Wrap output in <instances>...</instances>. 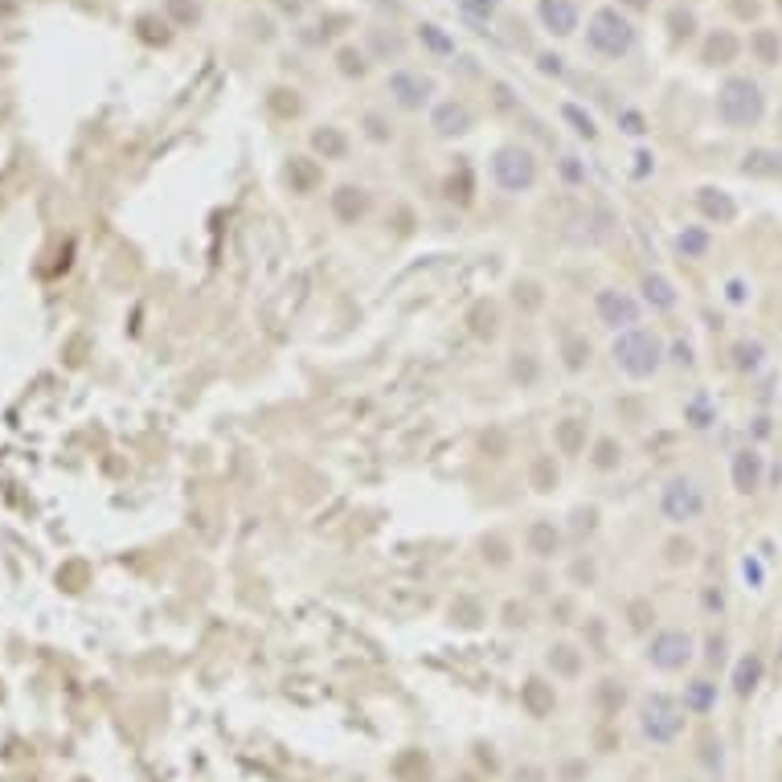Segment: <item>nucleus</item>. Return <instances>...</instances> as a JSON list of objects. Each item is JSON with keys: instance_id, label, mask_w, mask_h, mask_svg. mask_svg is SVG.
I'll list each match as a JSON object with an SVG mask.
<instances>
[{"instance_id": "1", "label": "nucleus", "mask_w": 782, "mask_h": 782, "mask_svg": "<svg viewBox=\"0 0 782 782\" xmlns=\"http://www.w3.org/2000/svg\"><path fill=\"white\" fill-rule=\"evenodd\" d=\"M611 361L623 377L631 381H651L664 365H668V344L656 328H631V332H619L615 344H611Z\"/></svg>"}, {"instance_id": "2", "label": "nucleus", "mask_w": 782, "mask_h": 782, "mask_svg": "<svg viewBox=\"0 0 782 782\" xmlns=\"http://www.w3.org/2000/svg\"><path fill=\"white\" fill-rule=\"evenodd\" d=\"M635 725H639V737L647 746L656 750H668L684 737V725H688V709L680 697L672 692H647L639 701V713H635Z\"/></svg>"}, {"instance_id": "3", "label": "nucleus", "mask_w": 782, "mask_h": 782, "mask_svg": "<svg viewBox=\"0 0 782 782\" xmlns=\"http://www.w3.org/2000/svg\"><path fill=\"white\" fill-rule=\"evenodd\" d=\"M766 111V95L762 86L746 74H729L721 86H717V119L725 127H754Z\"/></svg>"}, {"instance_id": "4", "label": "nucleus", "mask_w": 782, "mask_h": 782, "mask_svg": "<svg viewBox=\"0 0 782 782\" xmlns=\"http://www.w3.org/2000/svg\"><path fill=\"white\" fill-rule=\"evenodd\" d=\"M488 168H492L496 189L500 193H512V197L533 193L537 181H541V164H537L533 148H525V144H504V148H496Z\"/></svg>"}, {"instance_id": "5", "label": "nucleus", "mask_w": 782, "mask_h": 782, "mask_svg": "<svg viewBox=\"0 0 782 782\" xmlns=\"http://www.w3.org/2000/svg\"><path fill=\"white\" fill-rule=\"evenodd\" d=\"M709 508V496L701 488L697 475H672V480L660 488V516L668 520V525L684 529V525H697V520L705 516Z\"/></svg>"}, {"instance_id": "6", "label": "nucleus", "mask_w": 782, "mask_h": 782, "mask_svg": "<svg viewBox=\"0 0 782 782\" xmlns=\"http://www.w3.org/2000/svg\"><path fill=\"white\" fill-rule=\"evenodd\" d=\"M586 46L598 54V58H611V62H619V58H627L631 50H635V25L619 13V9H598L590 21H586Z\"/></svg>"}, {"instance_id": "7", "label": "nucleus", "mask_w": 782, "mask_h": 782, "mask_svg": "<svg viewBox=\"0 0 782 782\" xmlns=\"http://www.w3.org/2000/svg\"><path fill=\"white\" fill-rule=\"evenodd\" d=\"M643 660L656 672H664V676H676V672H684L692 660H697V639H692L688 631H680V627H664V631H656L647 639Z\"/></svg>"}, {"instance_id": "8", "label": "nucleus", "mask_w": 782, "mask_h": 782, "mask_svg": "<svg viewBox=\"0 0 782 782\" xmlns=\"http://www.w3.org/2000/svg\"><path fill=\"white\" fill-rule=\"evenodd\" d=\"M594 316H598L602 328H611V332L619 336V332L639 328V320H643V303H639L631 291H623V287H602V291L594 295Z\"/></svg>"}, {"instance_id": "9", "label": "nucleus", "mask_w": 782, "mask_h": 782, "mask_svg": "<svg viewBox=\"0 0 782 782\" xmlns=\"http://www.w3.org/2000/svg\"><path fill=\"white\" fill-rule=\"evenodd\" d=\"M385 86H389V99H394L402 111H422L434 99V78L418 74V70H394Z\"/></svg>"}, {"instance_id": "10", "label": "nucleus", "mask_w": 782, "mask_h": 782, "mask_svg": "<svg viewBox=\"0 0 782 782\" xmlns=\"http://www.w3.org/2000/svg\"><path fill=\"white\" fill-rule=\"evenodd\" d=\"M762 475H766V459L758 447H742V451H733L729 459V480H733V492H742V496H754L762 488Z\"/></svg>"}, {"instance_id": "11", "label": "nucleus", "mask_w": 782, "mask_h": 782, "mask_svg": "<svg viewBox=\"0 0 782 782\" xmlns=\"http://www.w3.org/2000/svg\"><path fill=\"white\" fill-rule=\"evenodd\" d=\"M328 205H332V217L340 226H357V222H365L369 217V193L361 189V185H336L332 189V197H328Z\"/></svg>"}, {"instance_id": "12", "label": "nucleus", "mask_w": 782, "mask_h": 782, "mask_svg": "<svg viewBox=\"0 0 782 782\" xmlns=\"http://www.w3.org/2000/svg\"><path fill=\"white\" fill-rule=\"evenodd\" d=\"M430 127L439 132L443 140H451V136H467L471 127H475V115H471V107L467 103H459V99H447V103H439L430 111Z\"/></svg>"}, {"instance_id": "13", "label": "nucleus", "mask_w": 782, "mask_h": 782, "mask_svg": "<svg viewBox=\"0 0 782 782\" xmlns=\"http://www.w3.org/2000/svg\"><path fill=\"white\" fill-rule=\"evenodd\" d=\"M520 709H525L533 721L553 717V709H557V688L545 676H529L525 684H520Z\"/></svg>"}, {"instance_id": "14", "label": "nucleus", "mask_w": 782, "mask_h": 782, "mask_svg": "<svg viewBox=\"0 0 782 782\" xmlns=\"http://www.w3.org/2000/svg\"><path fill=\"white\" fill-rule=\"evenodd\" d=\"M639 303L643 308H651V312H672L676 303H680V291H676V283L668 279V275H660V271H647L643 275V283H639Z\"/></svg>"}, {"instance_id": "15", "label": "nucleus", "mask_w": 782, "mask_h": 782, "mask_svg": "<svg viewBox=\"0 0 782 782\" xmlns=\"http://www.w3.org/2000/svg\"><path fill=\"white\" fill-rule=\"evenodd\" d=\"M586 439H590V422L586 418H561V422H553V447H557V455H566V459H574V455H582L586 451Z\"/></svg>"}, {"instance_id": "16", "label": "nucleus", "mask_w": 782, "mask_h": 782, "mask_svg": "<svg viewBox=\"0 0 782 782\" xmlns=\"http://www.w3.org/2000/svg\"><path fill=\"white\" fill-rule=\"evenodd\" d=\"M545 668L553 672V680H578L586 672V656H582L574 643H549Z\"/></svg>"}, {"instance_id": "17", "label": "nucleus", "mask_w": 782, "mask_h": 782, "mask_svg": "<svg viewBox=\"0 0 782 782\" xmlns=\"http://www.w3.org/2000/svg\"><path fill=\"white\" fill-rule=\"evenodd\" d=\"M537 17H541V25L553 37H570L578 29V5H574V0H541Z\"/></svg>"}, {"instance_id": "18", "label": "nucleus", "mask_w": 782, "mask_h": 782, "mask_svg": "<svg viewBox=\"0 0 782 782\" xmlns=\"http://www.w3.org/2000/svg\"><path fill=\"white\" fill-rule=\"evenodd\" d=\"M697 209H701V217H705L709 226H729L733 217H737V201L725 189H713V185L697 189Z\"/></svg>"}, {"instance_id": "19", "label": "nucleus", "mask_w": 782, "mask_h": 782, "mask_svg": "<svg viewBox=\"0 0 782 782\" xmlns=\"http://www.w3.org/2000/svg\"><path fill=\"white\" fill-rule=\"evenodd\" d=\"M525 545H529V553H533V557L549 561V557H557V553H561V529L553 525V520H533L529 533H525Z\"/></svg>"}, {"instance_id": "20", "label": "nucleus", "mask_w": 782, "mask_h": 782, "mask_svg": "<svg viewBox=\"0 0 782 782\" xmlns=\"http://www.w3.org/2000/svg\"><path fill=\"white\" fill-rule=\"evenodd\" d=\"M762 672H766V664H762V656H754V651L737 660V668H733V692H737V697L750 701L758 692V684H762Z\"/></svg>"}, {"instance_id": "21", "label": "nucleus", "mask_w": 782, "mask_h": 782, "mask_svg": "<svg viewBox=\"0 0 782 782\" xmlns=\"http://www.w3.org/2000/svg\"><path fill=\"white\" fill-rule=\"evenodd\" d=\"M684 709L688 713H697V717H705V713H713L717 709V684L713 680H705V676H697V680H688L684 684Z\"/></svg>"}, {"instance_id": "22", "label": "nucleus", "mask_w": 782, "mask_h": 782, "mask_svg": "<svg viewBox=\"0 0 782 782\" xmlns=\"http://www.w3.org/2000/svg\"><path fill=\"white\" fill-rule=\"evenodd\" d=\"M312 152L324 156V160H344L349 156V136H344L336 123H324L312 132Z\"/></svg>"}, {"instance_id": "23", "label": "nucleus", "mask_w": 782, "mask_h": 782, "mask_svg": "<svg viewBox=\"0 0 782 782\" xmlns=\"http://www.w3.org/2000/svg\"><path fill=\"white\" fill-rule=\"evenodd\" d=\"M742 172H746V177H778L782 181V152H770V148L746 152Z\"/></svg>"}, {"instance_id": "24", "label": "nucleus", "mask_w": 782, "mask_h": 782, "mask_svg": "<svg viewBox=\"0 0 782 782\" xmlns=\"http://www.w3.org/2000/svg\"><path fill=\"white\" fill-rule=\"evenodd\" d=\"M737 50H742V41H737L729 29H717V33L705 41V62L725 66V62H733V58H737Z\"/></svg>"}, {"instance_id": "25", "label": "nucleus", "mask_w": 782, "mask_h": 782, "mask_svg": "<svg viewBox=\"0 0 782 782\" xmlns=\"http://www.w3.org/2000/svg\"><path fill=\"white\" fill-rule=\"evenodd\" d=\"M287 181H291L295 193H312L316 181H320V164H312L308 156H291V164H287Z\"/></svg>"}, {"instance_id": "26", "label": "nucleus", "mask_w": 782, "mask_h": 782, "mask_svg": "<svg viewBox=\"0 0 782 782\" xmlns=\"http://www.w3.org/2000/svg\"><path fill=\"white\" fill-rule=\"evenodd\" d=\"M733 365H737V373H758L766 365V344L762 340H737L733 344Z\"/></svg>"}, {"instance_id": "27", "label": "nucleus", "mask_w": 782, "mask_h": 782, "mask_svg": "<svg viewBox=\"0 0 782 782\" xmlns=\"http://www.w3.org/2000/svg\"><path fill=\"white\" fill-rule=\"evenodd\" d=\"M709 246H713V234H709L705 226H684V230L676 234V250H680L684 258H705Z\"/></svg>"}, {"instance_id": "28", "label": "nucleus", "mask_w": 782, "mask_h": 782, "mask_svg": "<svg viewBox=\"0 0 782 782\" xmlns=\"http://www.w3.org/2000/svg\"><path fill=\"white\" fill-rule=\"evenodd\" d=\"M619 463H623V443L611 439V434H602V439L594 443V451H590V467L594 471H615Z\"/></svg>"}, {"instance_id": "29", "label": "nucleus", "mask_w": 782, "mask_h": 782, "mask_svg": "<svg viewBox=\"0 0 782 782\" xmlns=\"http://www.w3.org/2000/svg\"><path fill=\"white\" fill-rule=\"evenodd\" d=\"M561 365H566L570 373H582L590 365V340L586 336H566V344H561Z\"/></svg>"}, {"instance_id": "30", "label": "nucleus", "mask_w": 782, "mask_h": 782, "mask_svg": "<svg viewBox=\"0 0 782 782\" xmlns=\"http://www.w3.org/2000/svg\"><path fill=\"white\" fill-rule=\"evenodd\" d=\"M750 50H754L766 66H774V62L782 58V41H778V33H774V29H758V33L750 37Z\"/></svg>"}, {"instance_id": "31", "label": "nucleus", "mask_w": 782, "mask_h": 782, "mask_svg": "<svg viewBox=\"0 0 782 782\" xmlns=\"http://www.w3.org/2000/svg\"><path fill=\"white\" fill-rule=\"evenodd\" d=\"M529 480H533V488H537V492H553V488H557V480H561V475H557V463H553L549 455L533 459V471H529Z\"/></svg>"}, {"instance_id": "32", "label": "nucleus", "mask_w": 782, "mask_h": 782, "mask_svg": "<svg viewBox=\"0 0 782 782\" xmlns=\"http://www.w3.org/2000/svg\"><path fill=\"white\" fill-rule=\"evenodd\" d=\"M418 37H422V46H426V50H434V54H455V41H451L439 25H430V21H426V25H418Z\"/></svg>"}, {"instance_id": "33", "label": "nucleus", "mask_w": 782, "mask_h": 782, "mask_svg": "<svg viewBox=\"0 0 782 782\" xmlns=\"http://www.w3.org/2000/svg\"><path fill=\"white\" fill-rule=\"evenodd\" d=\"M561 115H566V123H574V132L582 136V140H594L598 136V127H594V119L578 107V103H566V107H561Z\"/></svg>"}, {"instance_id": "34", "label": "nucleus", "mask_w": 782, "mask_h": 782, "mask_svg": "<svg viewBox=\"0 0 782 782\" xmlns=\"http://www.w3.org/2000/svg\"><path fill=\"white\" fill-rule=\"evenodd\" d=\"M598 701H602V713H619V705L627 701V688L619 680H602L598 684Z\"/></svg>"}, {"instance_id": "35", "label": "nucleus", "mask_w": 782, "mask_h": 782, "mask_svg": "<svg viewBox=\"0 0 782 782\" xmlns=\"http://www.w3.org/2000/svg\"><path fill=\"white\" fill-rule=\"evenodd\" d=\"M684 418H688L692 426H697V430L713 426V410H709V398H705V394H697V398H692V402L684 406Z\"/></svg>"}, {"instance_id": "36", "label": "nucleus", "mask_w": 782, "mask_h": 782, "mask_svg": "<svg viewBox=\"0 0 782 782\" xmlns=\"http://www.w3.org/2000/svg\"><path fill=\"white\" fill-rule=\"evenodd\" d=\"M668 25H672V37H676V41L697 33V17H692L688 9H672V13H668Z\"/></svg>"}, {"instance_id": "37", "label": "nucleus", "mask_w": 782, "mask_h": 782, "mask_svg": "<svg viewBox=\"0 0 782 782\" xmlns=\"http://www.w3.org/2000/svg\"><path fill=\"white\" fill-rule=\"evenodd\" d=\"M459 5L471 21H492V13H496V0H459Z\"/></svg>"}, {"instance_id": "38", "label": "nucleus", "mask_w": 782, "mask_h": 782, "mask_svg": "<svg viewBox=\"0 0 782 782\" xmlns=\"http://www.w3.org/2000/svg\"><path fill=\"white\" fill-rule=\"evenodd\" d=\"M336 62H340V74H349V78H361L365 74V58L357 50H340Z\"/></svg>"}, {"instance_id": "39", "label": "nucleus", "mask_w": 782, "mask_h": 782, "mask_svg": "<svg viewBox=\"0 0 782 782\" xmlns=\"http://www.w3.org/2000/svg\"><path fill=\"white\" fill-rule=\"evenodd\" d=\"M668 361L692 369V365H697V357H692V344H688V340H672V344H668Z\"/></svg>"}, {"instance_id": "40", "label": "nucleus", "mask_w": 782, "mask_h": 782, "mask_svg": "<svg viewBox=\"0 0 782 782\" xmlns=\"http://www.w3.org/2000/svg\"><path fill=\"white\" fill-rule=\"evenodd\" d=\"M365 136H369L373 144L394 140V132H389V127H385V119H381V115H365Z\"/></svg>"}, {"instance_id": "41", "label": "nucleus", "mask_w": 782, "mask_h": 782, "mask_svg": "<svg viewBox=\"0 0 782 782\" xmlns=\"http://www.w3.org/2000/svg\"><path fill=\"white\" fill-rule=\"evenodd\" d=\"M512 782H549V770L537 766V762H525V766L512 770Z\"/></svg>"}, {"instance_id": "42", "label": "nucleus", "mask_w": 782, "mask_h": 782, "mask_svg": "<svg viewBox=\"0 0 782 782\" xmlns=\"http://www.w3.org/2000/svg\"><path fill=\"white\" fill-rule=\"evenodd\" d=\"M647 623H656V606H647V602H631V631H643Z\"/></svg>"}, {"instance_id": "43", "label": "nucleus", "mask_w": 782, "mask_h": 782, "mask_svg": "<svg viewBox=\"0 0 782 782\" xmlns=\"http://www.w3.org/2000/svg\"><path fill=\"white\" fill-rule=\"evenodd\" d=\"M541 287L537 283H516V303H525V308L533 312V308H541Z\"/></svg>"}, {"instance_id": "44", "label": "nucleus", "mask_w": 782, "mask_h": 782, "mask_svg": "<svg viewBox=\"0 0 782 782\" xmlns=\"http://www.w3.org/2000/svg\"><path fill=\"white\" fill-rule=\"evenodd\" d=\"M168 13L177 17V21H197V0H168Z\"/></svg>"}, {"instance_id": "45", "label": "nucleus", "mask_w": 782, "mask_h": 782, "mask_svg": "<svg viewBox=\"0 0 782 782\" xmlns=\"http://www.w3.org/2000/svg\"><path fill=\"white\" fill-rule=\"evenodd\" d=\"M561 177H566L570 185H586V172H582V164H578L574 156H566V160H561Z\"/></svg>"}, {"instance_id": "46", "label": "nucleus", "mask_w": 782, "mask_h": 782, "mask_svg": "<svg viewBox=\"0 0 782 782\" xmlns=\"http://www.w3.org/2000/svg\"><path fill=\"white\" fill-rule=\"evenodd\" d=\"M619 123H623V132H627V136H643V132H647V123H643V115H639V111H623V115H619Z\"/></svg>"}, {"instance_id": "47", "label": "nucleus", "mask_w": 782, "mask_h": 782, "mask_svg": "<svg viewBox=\"0 0 782 782\" xmlns=\"http://www.w3.org/2000/svg\"><path fill=\"white\" fill-rule=\"evenodd\" d=\"M742 574H746V582H750L754 590H762V578H766V574H762V561H758V557H746V561H742Z\"/></svg>"}, {"instance_id": "48", "label": "nucleus", "mask_w": 782, "mask_h": 782, "mask_svg": "<svg viewBox=\"0 0 782 782\" xmlns=\"http://www.w3.org/2000/svg\"><path fill=\"white\" fill-rule=\"evenodd\" d=\"M492 557V566H504V561H508V553H504V541H484V561Z\"/></svg>"}, {"instance_id": "49", "label": "nucleus", "mask_w": 782, "mask_h": 782, "mask_svg": "<svg viewBox=\"0 0 782 782\" xmlns=\"http://www.w3.org/2000/svg\"><path fill=\"white\" fill-rule=\"evenodd\" d=\"M725 299H729V303H746V299H750L746 283H742V279H729V283H725Z\"/></svg>"}, {"instance_id": "50", "label": "nucleus", "mask_w": 782, "mask_h": 782, "mask_svg": "<svg viewBox=\"0 0 782 782\" xmlns=\"http://www.w3.org/2000/svg\"><path fill=\"white\" fill-rule=\"evenodd\" d=\"M668 549H672V553H668L672 566H680V561H692V545H688V541H684V545H680V541H672Z\"/></svg>"}, {"instance_id": "51", "label": "nucleus", "mask_w": 782, "mask_h": 782, "mask_svg": "<svg viewBox=\"0 0 782 782\" xmlns=\"http://www.w3.org/2000/svg\"><path fill=\"white\" fill-rule=\"evenodd\" d=\"M705 656H709V664H721L725 660V639L721 635H709V651H705Z\"/></svg>"}, {"instance_id": "52", "label": "nucleus", "mask_w": 782, "mask_h": 782, "mask_svg": "<svg viewBox=\"0 0 782 782\" xmlns=\"http://www.w3.org/2000/svg\"><path fill=\"white\" fill-rule=\"evenodd\" d=\"M537 62H541V70H545V74H561V58H557V54H541Z\"/></svg>"}, {"instance_id": "53", "label": "nucleus", "mask_w": 782, "mask_h": 782, "mask_svg": "<svg viewBox=\"0 0 782 782\" xmlns=\"http://www.w3.org/2000/svg\"><path fill=\"white\" fill-rule=\"evenodd\" d=\"M705 606H709V611H721V606H725L721 590H709V594H705Z\"/></svg>"}, {"instance_id": "54", "label": "nucleus", "mask_w": 782, "mask_h": 782, "mask_svg": "<svg viewBox=\"0 0 782 782\" xmlns=\"http://www.w3.org/2000/svg\"><path fill=\"white\" fill-rule=\"evenodd\" d=\"M623 5H631V9H647V0H623Z\"/></svg>"}]
</instances>
